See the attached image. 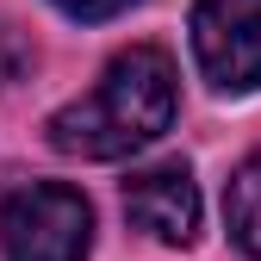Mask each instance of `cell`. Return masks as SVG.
<instances>
[{"instance_id": "obj_1", "label": "cell", "mask_w": 261, "mask_h": 261, "mask_svg": "<svg viewBox=\"0 0 261 261\" xmlns=\"http://www.w3.org/2000/svg\"><path fill=\"white\" fill-rule=\"evenodd\" d=\"M174 62L168 50L137 44V50H118L106 62V75L93 93L69 100L62 112H50V149L62 155H81V162H118L130 149H149L162 130L174 124Z\"/></svg>"}, {"instance_id": "obj_2", "label": "cell", "mask_w": 261, "mask_h": 261, "mask_svg": "<svg viewBox=\"0 0 261 261\" xmlns=\"http://www.w3.org/2000/svg\"><path fill=\"white\" fill-rule=\"evenodd\" d=\"M0 249L7 261H87L93 205L62 180H25L0 199Z\"/></svg>"}, {"instance_id": "obj_3", "label": "cell", "mask_w": 261, "mask_h": 261, "mask_svg": "<svg viewBox=\"0 0 261 261\" xmlns=\"http://www.w3.org/2000/svg\"><path fill=\"white\" fill-rule=\"evenodd\" d=\"M193 56L218 93L261 87V0H199L193 7Z\"/></svg>"}, {"instance_id": "obj_4", "label": "cell", "mask_w": 261, "mask_h": 261, "mask_svg": "<svg viewBox=\"0 0 261 261\" xmlns=\"http://www.w3.org/2000/svg\"><path fill=\"white\" fill-rule=\"evenodd\" d=\"M124 218L137 224L143 237L187 249L199 237V187H193L187 162H162V168H143L124 180Z\"/></svg>"}, {"instance_id": "obj_5", "label": "cell", "mask_w": 261, "mask_h": 261, "mask_svg": "<svg viewBox=\"0 0 261 261\" xmlns=\"http://www.w3.org/2000/svg\"><path fill=\"white\" fill-rule=\"evenodd\" d=\"M224 224H230V243L261 261V149L230 174V187H224Z\"/></svg>"}, {"instance_id": "obj_6", "label": "cell", "mask_w": 261, "mask_h": 261, "mask_svg": "<svg viewBox=\"0 0 261 261\" xmlns=\"http://www.w3.org/2000/svg\"><path fill=\"white\" fill-rule=\"evenodd\" d=\"M50 7H62V13H69V19H81V25H100V19L130 13L137 0H50Z\"/></svg>"}]
</instances>
